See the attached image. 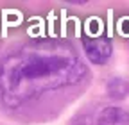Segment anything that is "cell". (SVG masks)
I'll return each mask as SVG.
<instances>
[{
    "label": "cell",
    "mask_w": 129,
    "mask_h": 125,
    "mask_svg": "<svg viewBox=\"0 0 129 125\" xmlns=\"http://www.w3.org/2000/svg\"><path fill=\"white\" fill-rule=\"evenodd\" d=\"M106 89H108V95L115 100H120V98H125L129 95V82L122 77H113V79L108 81L106 84Z\"/></svg>",
    "instance_id": "4"
},
{
    "label": "cell",
    "mask_w": 129,
    "mask_h": 125,
    "mask_svg": "<svg viewBox=\"0 0 129 125\" xmlns=\"http://www.w3.org/2000/svg\"><path fill=\"white\" fill-rule=\"evenodd\" d=\"M84 52L93 65H104L113 54V45L104 36H93L84 39Z\"/></svg>",
    "instance_id": "3"
},
{
    "label": "cell",
    "mask_w": 129,
    "mask_h": 125,
    "mask_svg": "<svg viewBox=\"0 0 129 125\" xmlns=\"http://www.w3.org/2000/svg\"><path fill=\"white\" fill-rule=\"evenodd\" d=\"M88 68L67 41H34L0 61V100L16 109L43 93L79 84Z\"/></svg>",
    "instance_id": "1"
},
{
    "label": "cell",
    "mask_w": 129,
    "mask_h": 125,
    "mask_svg": "<svg viewBox=\"0 0 129 125\" xmlns=\"http://www.w3.org/2000/svg\"><path fill=\"white\" fill-rule=\"evenodd\" d=\"M75 125H129V113L122 107L102 105L83 114Z\"/></svg>",
    "instance_id": "2"
}]
</instances>
